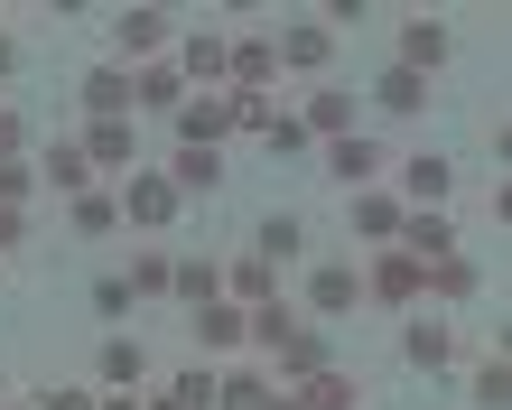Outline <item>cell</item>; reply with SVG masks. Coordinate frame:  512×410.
I'll use <instances>...</instances> for the list:
<instances>
[{
	"label": "cell",
	"mask_w": 512,
	"mask_h": 410,
	"mask_svg": "<svg viewBox=\"0 0 512 410\" xmlns=\"http://www.w3.org/2000/svg\"><path fill=\"white\" fill-rule=\"evenodd\" d=\"M112 196H122V224H140V233H168L177 224V187L159 178V168H131Z\"/></svg>",
	"instance_id": "cell-1"
},
{
	"label": "cell",
	"mask_w": 512,
	"mask_h": 410,
	"mask_svg": "<svg viewBox=\"0 0 512 410\" xmlns=\"http://www.w3.org/2000/svg\"><path fill=\"white\" fill-rule=\"evenodd\" d=\"M345 308H364V271H354V261H317L298 317H345Z\"/></svg>",
	"instance_id": "cell-2"
},
{
	"label": "cell",
	"mask_w": 512,
	"mask_h": 410,
	"mask_svg": "<svg viewBox=\"0 0 512 410\" xmlns=\"http://www.w3.org/2000/svg\"><path fill=\"white\" fill-rule=\"evenodd\" d=\"M317 364H336V355H326V327H308V317H298V327H289L280 345H270V383L289 392V383H308Z\"/></svg>",
	"instance_id": "cell-3"
},
{
	"label": "cell",
	"mask_w": 512,
	"mask_h": 410,
	"mask_svg": "<svg viewBox=\"0 0 512 410\" xmlns=\"http://www.w3.org/2000/svg\"><path fill=\"white\" fill-rule=\"evenodd\" d=\"M168 122H177V150H215V140L233 131V103H224V94H187Z\"/></svg>",
	"instance_id": "cell-4"
},
{
	"label": "cell",
	"mask_w": 512,
	"mask_h": 410,
	"mask_svg": "<svg viewBox=\"0 0 512 410\" xmlns=\"http://www.w3.org/2000/svg\"><path fill=\"white\" fill-rule=\"evenodd\" d=\"M298 410H364V373H345V364H317L308 383H289Z\"/></svg>",
	"instance_id": "cell-5"
},
{
	"label": "cell",
	"mask_w": 512,
	"mask_h": 410,
	"mask_svg": "<svg viewBox=\"0 0 512 410\" xmlns=\"http://www.w3.org/2000/svg\"><path fill=\"white\" fill-rule=\"evenodd\" d=\"M447 187H457V168H447V159H429V150H419V159H401V215H419V205L438 215V205H447Z\"/></svg>",
	"instance_id": "cell-6"
},
{
	"label": "cell",
	"mask_w": 512,
	"mask_h": 410,
	"mask_svg": "<svg viewBox=\"0 0 512 410\" xmlns=\"http://www.w3.org/2000/svg\"><path fill=\"white\" fill-rule=\"evenodd\" d=\"M326 178H336V187H354V196H364V187L382 178V150H373V140H364V131H345V140H326Z\"/></svg>",
	"instance_id": "cell-7"
},
{
	"label": "cell",
	"mask_w": 512,
	"mask_h": 410,
	"mask_svg": "<svg viewBox=\"0 0 512 410\" xmlns=\"http://www.w3.org/2000/svg\"><path fill=\"white\" fill-rule=\"evenodd\" d=\"M196 345H205V355H243V345H252V308H233V299L196 308Z\"/></svg>",
	"instance_id": "cell-8"
},
{
	"label": "cell",
	"mask_w": 512,
	"mask_h": 410,
	"mask_svg": "<svg viewBox=\"0 0 512 410\" xmlns=\"http://www.w3.org/2000/svg\"><path fill=\"white\" fill-rule=\"evenodd\" d=\"M447 355H457V327H447V317H410L401 327V364L410 373H438Z\"/></svg>",
	"instance_id": "cell-9"
},
{
	"label": "cell",
	"mask_w": 512,
	"mask_h": 410,
	"mask_svg": "<svg viewBox=\"0 0 512 410\" xmlns=\"http://www.w3.org/2000/svg\"><path fill=\"white\" fill-rule=\"evenodd\" d=\"M364 299H382V308H419V261L382 243V261H373V280H364Z\"/></svg>",
	"instance_id": "cell-10"
},
{
	"label": "cell",
	"mask_w": 512,
	"mask_h": 410,
	"mask_svg": "<svg viewBox=\"0 0 512 410\" xmlns=\"http://www.w3.org/2000/svg\"><path fill=\"white\" fill-rule=\"evenodd\" d=\"M270 56L308 75V66H326V56H336V28H326V19H298V28H280V38H270Z\"/></svg>",
	"instance_id": "cell-11"
},
{
	"label": "cell",
	"mask_w": 512,
	"mask_h": 410,
	"mask_svg": "<svg viewBox=\"0 0 512 410\" xmlns=\"http://www.w3.org/2000/svg\"><path fill=\"white\" fill-rule=\"evenodd\" d=\"M84 150V168H112V178H131V159H140V140H131V122H94L75 140Z\"/></svg>",
	"instance_id": "cell-12"
},
{
	"label": "cell",
	"mask_w": 512,
	"mask_h": 410,
	"mask_svg": "<svg viewBox=\"0 0 512 410\" xmlns=\"http://www.w3.org/2000/svg\"><path fill=\"white\" fill-rule=\"evenodd\" d=\"M447 56H457V38H447L438 19H401V66H410V75H438Z\"/></svg>",
	"instance_id": "cell-13"
},
{
	"label": "cell",
	"mask_w": 512,
	"mask_h": 410,
	"mask_svg": "<svg viewBox=\"0 0 512 410\" xmlns=\"http://www.w3.org/2000/svg\"><path fill=\"white\" fill-rule=\"evenodd\" d=\"M391 252H410V261H447V252H457V224H447V215H401Z\"/></svg>",
	"instance_id": "cell-14"
},
{
	"label": "cell",
	"mask_w": 512,
	"mask_h": 410,
	"mask_svg": "<svg viewBox=\"0 0 512 410\" xmlns=\"http://www.w3.org/2000/svg\"><path fill=\"white\" fill-rule=\"evenodd\" d=\"M94 383H103V392H131V383H149V355H140L131 336H103V345H94Z\"/></svg>",
	"instance_id": "cell-15"
},
{
	"label": "cell",
	"mask_w": 512,
	"mask_h": 410,
	"mask_svg": "<svg viewBox=\"0 0 512 410\" xmlns=\"http://www.w3.org/2000/svg\"><path fill=\"white\" fill-rule=\"evenodd\" d=\"M168 66L187 75V84H224V38H215V28H187V38H177V56H168Z\"/></svg>",
	"instance_id": "cell-16"
},
{
	"label": "cell",
	"mask_w": 512,
	"mask_h": 410,
	"mask_svg": "<svg viewBox=\"0 0 512 410\" xmlns=\"http://www.w3.org/2000/svg\"><path fill=\"white\" fill-rule=\"evenodd\" d=\"M252 252L270 261V271H280V261H298V252H308V215H289V205H280V215H261Z\"/></svg>",
	"instance_id": "cell-17"
},
{
	"label": "cell",
	"mask_w": 512,
	"mask_h": 410,
	"mask_svg": "<svg viewBox=\"0 0 512 410\" xmlns=\"http://www.w3.org/2000/svg\"><path fill=\"white\" fill-rule=\"evenodd\" d=\"M224 299H233V308H270V299H280V280H270V261H261V252L224 261Z\"/></svg>",
	"instance_id": "cell-18"
},
{
	"label": "cell",
	"mask_w": 512,
	"mask_h": 410,
	"mask_svg": "<svg viewBox=\"0 0 512 410\" xmlns=\"http://www.w3.org/2000/svg\"><path fill=\"white\" fill-rule=\"evenodd\" d=\"M84 112H94V122H131V75L94 66V75H84Z\"/></svg>",
	"instance_id": "cell-19"
},
{
	"label": "cell",
	"mask_w": 512,
	"mask_h": 410,
	"mask_svg": "<svg viewBox=\"0 0 512 410\" xmlns=\"http://www.w3.org/2000/svg\"><path fill=\"white\" fill-rule=\"evenodd\" d=\"M131 103H149V112H177V103H187V75H177L168 56H149V66L131 75Z\"/></svg>",
	"instance_id": "cell-20"
},
{
	"label": "cell",
	"mask_w": 512,
	"mask_h": 410,
	"mask_svg": "<svg viewBox=\"0 0 512 410\" xmlns=\"http://www.w3.org/2000/svg\"><path fill=\"white\" fill-rule=\"evenodd\" d=\"M38 187H56V196H84V187H94V168H84V150H75V140H47Z\"/></svg>",
	"instance_id": "cell-21"
},
{
	"label": "cell",
	"mask_w": 512,
	"mask_h": 410,
	"mask_svg": "<svg viewBox=\"0 0 512 410\" xmlns=\"http://www.w3.org/2000/svg\"><path fill=\"white\" fill-rule=\"evenodd\" d=\"M270 392H280V383H270L261 364H243V373H215V410H270Z\"/></svg>",
	"instance_id": "cell-22"
},
{
	"label": "cell",
	"mask_w": 512,
	"mask_h": 410,
	"mask_svg": "<svg viewBox=\"0 0 512 410\" xmlns=\"http://www.w3.org/2000/svg\"><path fill=\"white\" fill-rule=\"evenodd\" d=\"M168 187H177V196H215V187H224V159H215V150H177V159H168Z\"/></svg>",
	"instance_id": "cell-23"
},
{
	"label": "cell",
	"mask_w": 512,
	"mask_h": 410,
	"mask_svg": "<svg viewBox=\"0 0 512 410\" xmlns=\"http://www.w3.org/2000/svg\"><path fill=\"white\" fill-rule=\"evenodd\" d=\"M354 233H364V243H391V233H401V196L364 187V196H354Z\"/></svg>",
	"instance_id": "cell-24"
},
{
	"label": "cell",
	"mask_w": 512,
	"mask_h": 410,
	"mask_svg": "<svg viewBox=\"0 0 512 410\" xmlns=\"http://www.w3.org/2000/svg\"><path fill=\"white\" fill-rule=\"evenodd\" d=\"M168 280H177V261H168L159 243H140V252H131V271H122V289H131V299H159Z\"/></svg>",
	"instance_id": "cell-25"
},
{
	"label": "cell",
	"mask_w": 512,
	"mask_h": 410,
	"mask_svg": "<svg viewBox=\"0 0 512 410\" xmlns=\"http://www.w3.org/2000/svg\"><path fill=\"white\" fill-rule=\"evenodd\" d=\"M168 38H177L168 10H122V56H159Z\"/></svg>",
	"instance_id": "cell-26"
},
{
	"label": "cell",
	"mask_w": 512,
	"mask_h": 410,
	"mask_svg": "<svg viewBox=\"0 0 512 410\" xmlns=\"http://www.w3.org/2000/svg\"><path fill=\"white\" fill-rule=\"evenodd\" d=\"M419 289H438V299H475V261H466V252L419 261Z\"/></svg>",
	"instance_id": "cell-27"
},
{
	"label": "cell",
	"mask_w": 512,
	"mask_h": 410,
	"mask_svg": "<svg viewBox=\"0 0 512 410\" xmlns=\"http://www.w3.org/2000/svg\"><path fill=\"white\" fill-rule=\"evenodd\" d=\"M373 103H382V112H401V122H410V112L429 103V75H410V66H391V75L373 84Z\"/></svg>",
	"instance_id": "cell-28"
},
{
	"label": "cell",
	"mask_w": 512,
	"mask_h": 410,
	"mask_svg": "<svg viewBox=\"0 0 512 410\" xmlns=\"http://www.w3.org/2000/svg\"><path fill=\"white\" fill-rule=\"evenodd\" d=\"M298 131H317V140H345L354 131V94H308V122Z\"/></svg>",
	"instance_id": "cell-29"
},
{
	"label": "cell",
	"mask_w": 512,
	"mask_h": 410,
	"mask_svg": "<svg viewBox=\"0 0 512 410\" xmlns=\"http://www.w3.org/2000/svg\"><path fill=\"white\" fill-rule=\"evenodd\" d=\"M168 289H177L187 308H215V299H224V271H215V261H177V280H168Z\"/></svg>",
	"instance_id": "cell-30"
},
{
	"label": "cell",
	"mask_w": 512,
	"mask_h": 410,
	"mask_svg": "<svg viewBox=\"0 0 512 410\" xmlns=\"http://www.w3.org/2000/svg\"><path fill=\"white\" fill-rule=\"evenodd\" d=\"M75 233H122V196H112V187H84L75 196Z\"/></svg>",
	"instance_id": "cell-31"
},
{
	"label": "cell",
	"mask_w": 512,
	"mask_h": 410,
	"mask_svg": "<svg viewBox=\"0 0 512 410\" xmlns=\"http://www.w3.org/2000/svg\"><path fill=\"white\" fill-rule=\"evenodd\" d=\"M503 401H512V364H503V345H494V355L475 364V410H503Z\"/></svg>",
	"instance_id": "cell-32"
},
{
	"label": "cell",
	"mask_w": 512,
	"mask_h": 410,
	"mask_svg": "<svg viewBox=\"0 0 512 410\" xmlns=\"http://www.w3.org/2000/svg\"><path fill=\"white\" fill-rule=\"evenodd\" d=\"M28 196H38V168H28V159H0V205H28Z\"/></svg>",
	"instance_id": "cell-33"
},
{
	"label": "cell",
	"mask_w": 512,
	"mask_h": 410,
	"mask_svg": "<svg viewBox=\"0 0 512 410\" xmlns=\"http://www.w3.org/2000/svg\"><path fill=\"white\" fill-rule=\"evenodd\" d=\"M19 150H28V112L0 103V159H19Z\"/></svg>",
	"instance_id": "cell-34"
},
{
	"label": "cell",
	"mask_w": 512,
	"mask_h": 410,
	"mask_svg": "<svg viewBox=\"0 0 512 410\" xmlns=\"http://www.w3.org/2000/svg\"><path fill=\"white\" fill-rule=\"evenodd\" d=\"M28 410H103V392H28Z\"/></svg>",
	"instance_id": "cell-35"
},
{
	"label": "cell",
	"mask_w": 512,
	"mask_h": 410,
	"mask_svg": "<svg viewBox=\"0 0 512 410\" xmlns=\"http://www.w3.org/2000/svg\"><path fill=\"white\" fill-rule=\"evenodd\" d=\"M28 243V205H0V252H19Z\"/></svg>",
	"instance_id": "cell-36"
},
{
	"label": "cell",
	"mask_w": 512,
	"mask_h": 410,
	"mask_svg": "<svg viewBox=\"0 0 512 410\" xmlns=\"http://www.w3.org/2000/svg\"><path fill=\"white\" fill-rule=\"evenodd\" d=\"M10 75H19V38L0 28V84H10Z\"/></svg>",
	"instance_id": "cell-37"
},
{
	"label": "cell",
	"mask_w": 512,
	"mask_h": 410,
	"mask_svg": "<svg viewBox=\"0 0 512 410\" xmlns=\"http://www.w3.org/2000/svg\"><path fill=\"white\" fill-rule=\"evenodd\" d=\"M270 410H298V401H289V392H270Z\"/></svg>",
	"instance_id": "cell-38"
},
{
	"label": "cell",
	"mask_w": 512,
	"mask_h": 410,
	"mask_svg": "<svg viewBox=\"0 0 512 410\" xmlns=\"http://www.w3.org/2000/svg\"><path fill=\"white\" fill-rule=\"evenodd\" d=\"M103 410H140V401H122V392H112V401H103Z\"/></svg>",
	"instance_id": "cell-39"
},
{
	"label": "cell",
	"mask_w": 512,
	"mask_h": 410,
	"mask_svg": "<svg viewBox=\"0 0 512 410\" xmlns=\"http://www.w3.org/2000/svg\"><path fill=\"white\" fill-rule=\"evenodd\" d=\"M10 410H28V401H10Z\"/></svg>",
	"instance_id": "cell-40"
}]
</instances>
